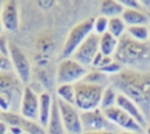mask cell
Masks as SVG:
<instances>
[{
	"label": "cell",
	"instance_id": "1f68e13d",
	"mask_svg": "<svg viewBox=\"0 0 150 134\" xmlns=\"http://www.w3.org/2000/svg\"><path fill=\"white\" fill-rule=\"evenodd\" d=\"M102 58H103V55L98 51V52H97V55L95 56V58L93 59L91 66H93V68H95V69H97V68H98V65H100V63H101V61H102Z\"/></svg>",
	"mask_w": 150,
	"mask_h": 134
},
{
	"label": "cell",
	"instance_id": "8fae6325",
	"mask_svg": "<svg viewBox=\"0 0 150 134\" xmlns=\"http://www.w3.org/2000/svg\"><path fill=\"white\" fill-rule=\"evenodd\" d=\"M107 119L116 127L122 128L127 132H134V133H141L143 131V127L128 113H125L120 107L115 106L109 110L103 111Z\"/></svg>",
	"mask_w": 150,
	"mask_h": 134
},
{
	"label": "cell",
	"instance_id": "83f0119b",
	"mask_svg": "<svg viewBox=\"0 0 150 134\" xmlns=\"http://www.w3.org/2000/svg\"><path fill=\"white\" fill-rule=\"evenodd\" d=\"M123 69H124V68H123V65H122L121 63H118L117 61H115V59H114V61H112L111 63H109L107 66L101 68V69H97V70H100L101 72H103V73H105L107 76L111 77V76H115V75L120 73Z\"/></svg>",
	"mask_w": 150,
	"mask_h": 134
},
{
	"label": "cell",
	"instance_id": "2e32d148",
	"mask_svg": "<svg viewBox=\"0 0 150 134\" xmlns=\"http://www.w3.org/2000/svg\"><path fill=\"white\" fill-rule=\"evenodd\" d=\"M53 99L54 97L50 96V93L43 91L39 94V118L38 122L46 128L50 113H52V106H53Z\"/></svg>",
	"mask_w": 150,
	"mask_h": 134
},
{
	"label": "cell",
	"instance_id": "d590c367",
	"mask_svg": "<svg viewBox=\"0 0 150 134\" xmlns=\"http://www.w3.org/2000/svg\"><path fill=\"white\" fill-rule=\"evenodd\" d=\"M144 10H150V0H146V1H141Z\"/></svg>",
	"mask_w": 150,
	"mask_h": 134
},
{
	"label": "cell",
	"instance_id": "7402d4cb",
	"mask_svg": "<svg viewBox=\"0 0 150 134\" xmlns=\"http://www.w3.org/2000/svg\"><path fill=\"white\" fill-rule=\"evenodd\" d=\"M82 82L107 87V86H108V84L110 83V77H109V76H107L105 73L101 72L100 70L95 69V70L88 71V72H87V75L83 77Z\"/></svg>",
	"mask_w": 150,
	"mask_h": 134
},
{
	"label": "cell",
	"instance_id": "5bb4252c",
	"mask_svg": "<svg viewBox=\"0 0 150 134\" xmlns=\"http://www.w3.org/2000/svg\"><path fill=\"white\" fill-rule=\"evenodd\" d=\"M0 20L4 24L5 30L16 33L19 29V10L15 1H6L1 12Z\"/></svg>",
	"mask_w": 150,
	"mask_h": 134
},
{
	"label": "cell",
	"instance_id": "b9f144b4",
	"mask_svg": "<svg viewBox=\"0 0 150 134\" xmlns=\"http://www.w3.org/2000/svg\"><path fill=\"white\" fill-rule=\"evenodd\" d=\"M22 134H29V133H27V132H23V133H22Z\"/></svg>",
	"mask_w": 150,
	"mask_h": 134
},
{
	"label": "cell",
	"instance_id": "d6a6232c",
	"mask_svg": "<svg viewBox=\"0 0 150 134\" xmlns=\"http://www.w3.org/2000/svg\"><path fill=\"white\" fill-rule=\"evenodd\" d=\"M8 133L9 134H22L23 129L19 126H8Z\"/></svg>",
	"mask_w": 150,
	"mask_h": 134
},
{
	"label": "cell",
	"instance_id": "ee69618b",
	"mask_svg": "<svg viewBox=\"0 0 150 134\" xmlns=\"http://www.w3.org/2000/svg\"><path fill=\"white\" fill-rule=\"evenodd\" d=\"M8 134H9V133H8Z\"/></svg>",
	"mask_w": 150,
	"mask_h": 134
},
{
	"label": "cell",
	"instance_id": "f35d334b",
	"mask_svg": "<svg viewBox=\"0 0 150 134\" xmlns=\"http://www.w3.org/2000/svg\"><path fill=\"white\" fill-rule=\"evenodd\" d=\"M2 8H4V2L0 1V16H1V12H2Z\"/></svg>",
	"mask_w": 150,
	"mask_h": 134
},
{
	"label": "cell",
	"instance_id": "d4e9b609",
	"mask_svg": "<svg viewBox=\"0 0 150 134\" xmlns=\"http://www.w3.org/2000/svg\"><path fill=\"white\" fill-rule=\"evenodd\" d=\"M127 24L125 22L122 20L121 16L118 17H112L109 19V23H108V33L111 34L114 37H116L117 40H120L121 37H123L127 34Z\"/></svg>",
	"mask_w": 150,
	"mask_h": 134
},
{
	"label": "cell",
	"instance_id": "60d3db41",
	"mask_svg": "<svg viewBox=\"0 0 150 134\" xmlns=\"http://www.w3.org/2000/svg\"><path fill=\"white\" fill-rule=\"evenodd\" d=\"M2 121V117H1V112H0V122Z\"/></svg>",
	"mask_w": 150,
	"mask_h": 134
},
{
	"label": "cell",
	"instance_id": "836d02e7",
	"mask_svg": "<svg viewBox=\"0 0 150 134\" xmlns=\"http://www.w3.org/2000/svg\"><path fill=\"white\" fill-rule=\"evenodd\" d=\"M83 134H116L112 131H98V132H84Z\"/></svg>",
	"mask_w": 150,
	"mask_h": 134
},
{
	"label": "cell",
	"instance_id": "ab89813d",
	"mask_svg": "<svg viewBox=\"0 0 150 134\" xmlns=\"http://www.w3.org/2000/svg\"><path fill=\"white\" fill-rule=\"evenodd\" d=\"M146 134H150V125L146 127Z\"/></svg>",
	"mask_w": 150,
	"mask_h": 134
},
{
	"label": "cell",
	"instance_id": "ffe728a7",
	"mask_svg": "<svg viewBox=\"0 0 150 134\" xmlns=\"http://www.w3.org/2000/svg\"><path fill=\"white\" fill-rule=\"evenodd\" d=\"M118 41L116 37H114L111 34H109L108 31L103 35L100 36V52L103 55V56H107V57H114L115 52H116V49H117V45H118Z\"/></svg>",
	"mask_w": 150,
	"mask_h": 134
},
{
	"label": "cell",
	"instance_id": "7a4b0ae2",
	"mask_svg": "<svg viewBox=\"0 0 150 134\" xmlns=\"http://www.w3.org/2000/svg\"><path fill=\"white\" fill-rule=\"evenodd\" d=\"M114 59L125 66L142 72H149L150 68V41L138 42L127 34L120 38Z\"/></svg>",
	"mask_w": 150,
	"mask_h": 134
},
{
	"label": "cell",
	"instance_id": "4dcf8cb0",
	"mask_svg": "<svg viewBox=\"0 0 150 134\" xmlns=\"http://www.w3.org/2000/svg\"><path fill=\"white\" fill-rule=\"evenodd\" d=\"M0 54L9 57V42L7 41V37L4 35L0 36Z\"/></svg>",
	"mask_w": 150,
	"mask_h": 134
},
{
	"label": "cell",
	"instance_id": "9a60e30c",
	"mask_svg": "<svg viewBox=\"0 0 150 134\" xmlns=\"http://www.w3.org/2000/svg\"><path fill=\"white\" fill-rule=\"evenodd\" d=\"M116 106L120 107L121 110H123L125 113H128L130 117H132L143 128L145 127V125L148 124L146 118L144 117V114L142 113L141 108L136 105V103H134L131 99H129L128 97H125L122 93L117 94V101H116Z\"/></svg>",
	"mask_w": 150,
	"mask_h": 134
},
{
	"label": "cell",
	"instance_id": "30bf717a",
	"mask_svg": "<svg viewBox=\"0 0 150 134\" xmlns=\"http://www.w3.org/2000/svg\"><path fill=\"white\" fill-rule=\"evenodd\" d=\"M98 44H100V36L96 35L95 33L90 34L84 40V42L76 49V51L73 54L71 58L86 68L89 65L91 66L93 59L95 58V56L100 51Z\"/></svg>",
	"mask_w": 150,
	"mask_h": 134
},
{
	"label": "cell",
	"instance_id": "52a82bcc",
	"mask_svg": "<svg viewBox=\"0 0 150 134\" xmlns=\"http://www.w3.org/2000/svg\"><path fill=\"white\" fill-rule=\"evenodd\" d=\"M9 59L12 63L13 71L15 72L18 78L25 86L28 85L32 82V65L21 48L13 42H9Z\"/></svg>",
	"mask_w": 150,
	"mask_h": 134
},
{
	"label": "cell",
	"instance_id": "74e56055",
	"mask_svg": "<svg viewBox=\"0 0 150 134\" xmlns=\"http://www.w3.org/2000/svg\"><path fill=\"white\" fill-rule=\"evenodd\" d=\"M116 134H137V133H134V132H127V131H123V132H120V133H116Z\"/></svg>",
	"mask_w": 150,
	"mask_h": 134
},
{
	"label": "cell",
	"instance_id": "44dd1931",
	"mask_svg": "<svg viewBox=\"0 0 150 134\" xmlns=\"http://www.w3.org/2000/svg\"><path fill=\"white\" fill-rule=\"evenodd\" d=\"M56 93V98L67 103V104H71L74 105L75 103V87L74 84H61L56 86L55 90Z\"/></svg>",
	"mask_w": 150,
	"mask_h": 134
},
{
	"label": "cell",
	"instance_id": "484cf974",
	"mask_svg": "<svg viewBox=\"0 0 150 134\" xmlns=\"http://www.w3.org/2000/svg\"><path fill=\"white\" fill-rule=\"evenodd\" d=\"M36 48L41 55L48 54L54 48V41L48 34H41L36 40Z\"/></svg>",
	"mask_w": 150,
	"mask_h": 134
},
{
	"label": "cell",
	"instance_id": "4316f807",
	"mask_svg": "<svg viewBox=\"0 0 150 134\" xmlns=\"http://www.w3.org/2000/svg\"><path fill=\"white\" fill-rule=\"evenodd\" d=\"M108 23H109V19H107L102 15L95 17L94 19V27H93L94 33L98 36L105 34L108 31Z\"/></svg>",
	"mask_w": 150,
	"mask_h": 134
},
{
	"label": "cell",
	"instance_id": "8d00e7d4",
	"mask_svg": "<svg viewBox=\"0 0 150 134\" xmlns=\"http://www.w3.org/2000/svg\"><path fill=\"white\" fill-rule=\"evenodd\" d=\"M4 30H5V28H4V24H2V22H1V20H0V36L2 35Z\"/></svg>",
	"mask_w": 150,
	"mask_h": 134
},
{
	"label": "cell",
	"instance_id": "8992f818",
	"mask_svg": "<svg viewBox=\"0 0 150 134\" xmlns=\"http://www.w3.org/2000/svg\"><path fill=\"white\" fill-rule=\"evenodd\" d=\"M23 89V84L18 78L14 71H0V94L7 97L11 103V107L15 106L14 104H16L20 110Z\"/></svg>",
	"mask_w": 150,
	"mask_h": 134
},
{
	"label": "cell",
	"instance_id": "e0dca14e",
	"mask_svg": "<svg viewBox=\"0 0 150 134\" xmlns=\"http://www.w3.org/2000/svg\"><path fill=\"white\" fill-rule=\"evenodd\" d=\"M122 20L125 22L127 27L134 26H149L150 24V15L145 10H136V9H124L121 15Z\"/></svg>",
	"mask_w": 150,
	"mask_h": 134
},
{
	"label": "cell",
	"instance_id": "9c48e42d",
	"mask_svg": "<svg viewBox=\"0 0 150 134\" xmlns=\"http://www.w3.org/2000/svg\"><path fill=\"white\" fill-rule=\"evenodd\" d=\"M81 124L84 132H98V131H112L116 132V126H114L104 115L103 111L100 108L81 112Z\"/></svg>",
	"mask_w": 150,
	"mask_h": 134
},
{
	"label": "cell",
	"instance_id": "f1b7e54d",
	"mask_svg": "<svg viewBox=\"0 0 150 134\" xmlns=\"http://www.w3.org/2000/svg\"><path fill=\"white\" fill-rule=\"evenodd\" d=\"M124 9H136V10H144L141 1L137 0H118Z\"/></svg>",
	"mask_w": 150,
	"mask_h": 134
},
{
	"label": "cell",
	"instance_id": "4fadbf2b",
	"mask_svg": "<svg viewBox=\"0 0 150 134\" xmlns=\"http://www.w3.org/2000/svg\"><path fill=\"white\" fill-rule=\"evenodd\" d=\"M1 117L7 126H19L29 134H46V129L38 121L26 119L15 112H1Z\"/></svg>",
	"mask_w": 150,
	"mask_h": 134
},
{
	"label": "cell",
	"instance_id": "f546056e",
	"mask_svg": "<svg viewBox=\"0 0 150 134\" xmlns=\"http://www.w3.org/2000/svg\"><path fill=\"white\" fill-rule=\"evenodd\" d=\"M0 71H13L9 57L0 54Z\"/></svg>",
	"mask_w": 150,
	"mask_h": 134
},
{
	"label": "cell",
	"instance_id": "7bdbcfd3",
	"mask_svg": "<svg viewBox=\"0 0 150 134\" xmlns=\"http://www.w3.org/2000/svg\"><path fill=\"white\" fill-rule=\"evenodd\" d=\"M149 29H150V27H149Z\"/></svg>",
	"mask_w": 150,
	"mask_h": 134
},
{
	"label": "cell",
	"instance_id": "7c38bea8",
	"mask_svg": "<svg viewBox=\"0 0 150 134\" xmlns=\"http://www.w3.org/2000/svg\"><path fill=\"white\" fill-rule=\"evenodd\" d=\"M19 111L23 118L33 120V121H38V118H39V93H36L28 85H26L23 89Z\"/></svg>",
	"mask_w": 150,
	"mask_h": 134
},
{
	"label": "cell",
	"instance_id": "cb8c5ba5",
	"mask_svg": "<svg viewBox=\"0 0 150 134\" xmlns=\"http://www.w3.org/2000/svg\"><path fill=\"white\" fill-rule=\"evenodd\" d=\"M127 35L138 42L150 41V29L149 26H134L127 28Z\"/></svg>",
	"mask_w": 150,
	"mask_h": 134
},
{
	"label": "cell",
	"instance_id": "e575fe53",
	"mask_svg": "<svg viewBox=\"0 0 150 134\" xmlns=\"http://www.w3.org/2000/svg\"><path fill=\"white\" fill-rule=\"evenodd\" d=\"M0 134H8V126L4 121L0 122Z\"/></svg>",
	"mask_w": 150,
	"mask_h": 134
},
{
	"label": "cell",
	"instance_id": "603a6c76",
	"mask_svg": "<svg viewBox=\"0 0 150 134\" xmlns=\"http://www.w3.org/2000/svg\"><path fill=\"white\" fill-rule=\"evenodd\" d=\"M117 94L118 92L112 87V86H107L103 90L102 93V98H101V104H100V110L105 111L109 110L111 107L116 106V101H117Z\"/></svg>",
	"mask_w": 150,
	"mask_h": 134
},
{
	"label": "cell",
	"instance_id": "277c9868",
	"mask_svg": "<svg viewBox=\"0 0 150 134\" xmlns=\"http://www.w3.org/2000/svg\"><path fill=\"white\" fill-rule=\"evenodd\" d=\"M94 19L95 17H88L84 19L82 21H80L79 23H76L68 33L64 43L62 45L61 52H60V57L61 59L64 58H70L73 56V54L76 51V49L84 42V40L94 33Z\"/></svg>",
	"mask_w": 150,
	"mask_h": 134
},
{
	"label": "cell",
	"instance_id": "ac0fdd59",
	"mask_svg": "<svg viewBox=\"0 0 150 134\" xmlns=\"http://www.w3.org/2000/svg\"><path fill=\"white\" fill-rule=\"evenodd\" d=\"M46 134H66V129L63 127L56 97L53 99V106H52V113L48 120V124L46 126Z\"/></svg>",
	"mask_w": 150,
	"mask_h": 134
},
{
	"label": "cell",
	"instance_id": "5b68a950",
	"mask_svg": "<svg viewBox=\"0 0 150 134\" xmlns=\"http://www.w3.org/2000/svg\"><path fill=\"white\" fill-rule=\"evenodd\" d=\"M87 72V68L73 59L71 57L61 59L56 68V83L57 85L76 84L83 79Z\"/></svg>",
	"mask_w": 150,
	"mask_h": 134
},
{
	"label": "cell",
	"instance_id": "d6986e66",
	"mask_svg": "<svg viewBox=\"0 0 150 134\" xmlns=\"http://www.w3.org/2000/svg\"><path fill=\"white\" fill-rule=\"evenodd\" d=\"M124 7L120 1L116 0H104L101 1L100 5V13L102 16L107 19H112V17H118L123 14Z\"/></svg>",
	"mask_w": 150,
	"mask_h": 134
},
{
	"label": "cell",
	"instance_id": "ba28073f",
	"mask_svg": "<svg viewBox=\"0 0 150 134\" xmlns=\"http://www.w3.org/2000/svg\"><path fill=\"white\" fill-rule=\"evenodd\" d=\"M61 120L67 134H83L81 124V112L71 104H67L56 98Z\"/></svg>",
	"mask_w": 150,
	"mask_h": 134
},
{
	"label": "cell",
	"instance_id": "6da1fadb",
	"mask_svg": "<svg viewBox=\"0 0 150 134\" xmlns=\"http://www.w3.org/2000/svg\"><path fill=\"white\" fill-rule=\"evenodd\" d=\"M110 86L131 99L150 120V72L123 69L110 77Z\"/></svg>",
	"mask_w": 150,
	"mask_h": 134
},
{
	"label": "cell",
	"instance_id": "3957f363",
	"mask_svg": "<svg viewBox=\"0 0 150 134\" xmlns=\"http://www.w3.org/2000/svg\"><path fill=\"white\" fill-rule=\"evenodd\" d=\"M75 87V103L74 106L81 111L87 112L91 110L100 108L102 93L104 90V86L94 85L84 82H79L74 84Z\"/></svg>",
	"mask_w": 150,
	"mask_h": 134
}]
</instances>
